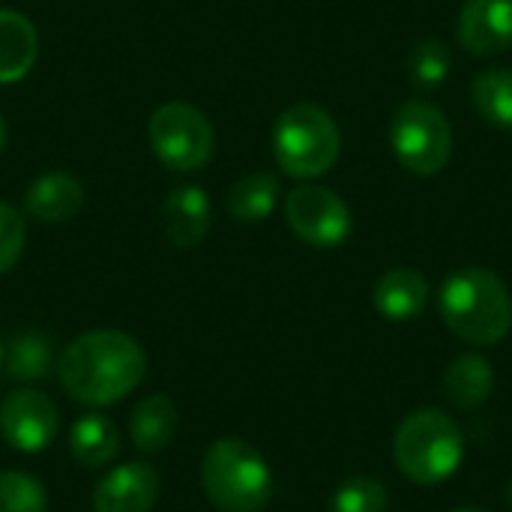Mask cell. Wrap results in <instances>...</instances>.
Returning a JSON list of instances; mask_svg holds the SVG:
<instances>
[{"label":"cell","mask_w":512,"mask_h":512,"mask_svg":"<svg viewBox=\"0 0 512 512\" xmlns=\"http://www.w3.org/2000/svg\"><path fill=\"white\" fill-rule=\"evenodd\" d=\"M147 372L144 348L120 330H90L63 348L57 360L60 387L81 405L105 408L126 399Z\"/></svg>","instance_id":"obj_1"},{"label":"cell","mask_w":512,"mask_h":512,"mask_svg":"<svg viewBox=\"0 0 512 512\" xmlns=\"http://www.w3.org/2000/svg\"><path fill=\"white\" fill-rule=\"evenodd\" d=\"M441 315L468 345H495L512 327L507 285L486 267H462L441 285Z\"/></svg>","instance_id":"obj_2"},{"label":"cell","mask_w":512,"mask_h":512,"mask_svg":"<svg viewBox=\"0 0 512 512\" xmlns=\"http://www.w3.org/2000/svg\"><path fill=\"white\" fill-rule=\"evenodd\" d=\"M393 459L411 483L438 486L462 468L465 435L444 411L420 408L408 414L396 429Z\"/></svg>","instance_id":"obj_3"},{"label":"cell","mask_w":512,"mask_h":512,"mask_svg":"<svg viewBox=\"0 0 512 512\" xmlns=\"http://www.w3.org/2000/svg\"><path fill=\"white\" fill-rule=\"evenodd\" d=\"M201 486L216 510L258 512L270 504L273 474L252 444L240 438H219L204 453Z\"/></svg>","instance_id":"obj_4"},{"label":"cell","mask_w":512,"mask_h":512,"mask_svg":"<svg viewBox=\"0 0 512 512\" xmlns=\"http://www.w3.org/2000/svg\"><path fill=\"white\" fill-rule=\"evenodd\" d=\"M273 153L285 174L297 180H315L336 165L342 153V135L324 108L300 102L279 117L273 129Z\"/></svg>","instance_id":"obj_5"},{"label":"cell","mask_w":512,"mask_h":512,"mask_svg":"<svg viewBox=\"0 0 512 512\" xmlns=\"http://www.w3.org/2000/svg\"><path fill=\"white\" fill-rule=\"evenodd\" d=\"M390 147L405 171L435 177L447 168L453 153V129L441 108L432 102H405L390 123Z\"/></svg>","instance_id":"obj_6"},{"label":"cell","mask_w":512,"mask_h":512,"mask_svg":"<svg viewBox=\"0 0 512 512\" xmlns=\"http://www.w3.org/2000/svg\"><path fill=\"white\" fill-rule=\"evenodd\" d=\"M150 144L156 156L174 168V171H198L210 162L216 135L210 120L186 105V102H168L150 117Z\"/></svg>","instance_id":"obj_7"},{"label":"cell","mask_w":512,"mask_h":512,"mask_svg":"<svg viewBox=\"0 0 512 512\" xmlns=\"http://www.w3.org/2000/svg\"><path fill=\"white\" fill-rule=\"evenodd\" d=\"M285 216L291 231L315 246V249H333L342 246L351 234V210L348 204L324 186H300L285 201Z\"/></svg>","instance_id":"obj_8"},{"label":"cell","mask_w":512,"mask_h":512,"mask_svg":"<svg viewBox=\"0 0 512 512\" xmlns=\"http://www.w3.org/2000/svg\"><path fill=\"white\" fill-rule=\"evenodd\" d=\"M60 432L57 405L39 390H15L0 402V435L21 453H39L51 447Z\"/></svg>","instance_id":"obj_9"},{"label":"cell","mask_w":512,"mask_h":512,"mask_svg":"<svg viewBox=\"0 0 512 512\" xmlns=\"http://www.w3.org/2000/svg\"><path fill=\"white\" fill-rule=\"evenodd\" d=\"M159 474L144 462L108 471L93 489L96 512H150L159 501Z\"/></svg>","instance_id":"obj_10"},{"label":"cell","mask_w":512,"mask_h":512,"mask_svg":"<svg viewBox=\"0 0 512 512\" xmlns=\"http://www.w3.org/2000/svg\"><path fill=\"white\" fill-rule=\"evenodd\" d=\"M462 48L471 54H501L512 48V0H465L456 24Z\"/></svg>","instance_id":"obj_11"},{"label":"cell","mask_w":512,"mask_h":512,"mask_svg":"<svg viewBox=\"0 0 512 512\" xmlns=\"http://www.w3.org/2000/svg\"><path fill=\"white\" fill-rule=\"evenodd\" d=\"M165 234L174 246H198L210 231V198L201 186H180L165 198L162 207Z\"/></svg>","instance_id":"obj_12"},{"label":"cell","mask_w":512,"mask_h":512,"mask_svg":"<svg viewBox=\"0 0 512 512\" xmlns=\"http://www.w3.org/2000/svg\"><path fill=\"white\" fill-rule=\"evenodd\" d=\"M372 303L387 321H414L429 303V282L411 267L387 270L372 291Z\"/></svg>","instance_id":"obj_13"},{"label":"cell","mask_w":512,"mask_h":512,"mask_svg":"<svg viewBox=\"0 0 512 512\" xmlns=\"http://www.w3.org/2000/svg\"><path fill=\"white\" fill-rule=\"evenodd\" d=\"M84 192L72 174H42L24 195V210L39 222H66L81 210Z\"/></svg>","instance_id":"obj_14"},{"label":"cell","mask_w":512,"mask_h":512,"mask_svg":"<svg viewBox=\"0 0 512 512\" xmlns=\"http://www.w3.org/2000/svg\"><path fill=\"white\" fill-rule=\"evenodd\" d=\"M444 393L459 411H474L489 402L495 390V369L480 354H459L444 372Z\"/></svg>","instance_id":"obj_15"},{"label":"cell","mask_w":512,"mask_h":512,"mask_svg":"<svg viewBox=\"0 0 512 512\" xmlns=\"http://www.w3.org/2000/svg\"><path fill=\"white\" fill-rule=\"evenodd\" d=\"M39 39L33 24L12 9H0V84L21 81L36 63Z\"/></svg>","instance_id":"obj_16"},{"label":"cell","mask_w":512,"mask_h":512,"mask_svg":"<svg viewBox=\"0 0 512 512\" xmlns=\"http://www.w3.org/2000/svg\"><path fill=\"white\" fill-rule=\"evenodd\" d=\"M177 405L168 396H147L135 405L129 420L132 444L141 453H162L177 435Z\"/></svg>","instance_id":"obj_17"},{"label":"cell","mask_w":512,"mask_h":512,"mask_svg":"<svg viewBox=\"0 0 512 512\" xmlns=\"http://www.w3.org/2000/svg\"><path fill=\"white\" fill-rule=\"evenodd\" d=\"M69 450L81 468H105L120 450V432L111 417L84 414L69 432Z\"/></svg>","instance_id":"obj_18"},{"label":"cell","mask_w":512,"mask_h":512,"mask_svg":"<svg viewBox=\"0 0 512 512\" xmlns=\"http://www.w3.org/2000/svg\"><path fill=\"white\" fill-rule=\"evenodd\" d=\"M279 180L276 174L258 171L237 180L228 192V210L237 222H261L273 213L279 201Z\"/></svg>","instance_id":"obj_19"},{"label":"cell","mask_w":512,"mask_h":512,"mask_svg":"<svg viewBox=\"0 0 512 512\" xmlns=\"http://www.w3.org/2000/svg\"><path fill=\"white\" fill-rule=\"evenodd\" d=\"M3 363H6L9 378H15V381H24V384L42 381L51 375V366H54L51 339L42 333H21L6 345Z\"/></svg>","instance_id":"obj_20"},{"label":"cell","mask_w":512,"mask_h":512,"mask_svg":"<svg viewBox=\"0 0 512 512\" xmlns=\"http://www.w3.org/2000/svg\"><path fill=\"white\" fill-rule=\"evenodd\" d=\"M474 105L498 129H512V69H486L471 87Z\"/></svg>","instance_id":"obj_21"},{"label":"cell","mask_w":512,"mask_h":512,"mask_svg":"<svg viewBox=\"0 0 512 512\" xmlns=\"http://www.w3.org/2000/svg\"><path fill=\"white\" fill-rule=\"evenodd\" d=\"M450 63L453 60H450L447 45L438 39H426V42L414 45V51L408 54V78L420 90H435L438 84L447 81Z\"/></svg>","instance_id":"obj_22"},{"label":"cell","mask_w":512,"mask_h":512,"mask_svg":"<svg viewBox=\"0 0 512 512\" xmlns=\"http://www.w3.org/2000/svg\"><path fill=\"white\" fill-rule=\"evenodd\" d=\"M387 507H390V495L384 483L372 477L345 480L330 501V512H387Z\"/></svg>","instance_id":"obj_23"},{"label":"cell","mask_w":512,"mask_h":512,"mask_svg":"<svg viewBox=\"0 0 512 512\" xmlns=\"http://www.w3.org/2000/svg\"><path fill=\"white\" fill-rule=\"evenodd\" d=\"M48 495L45 486L21 471L0 474V512H45Z\"/></svg>","instance_id":"obj_24"},{"label":"cell","mask_w":512,"mask_h":512,"mask_svg":"<svg viewBox=\"0 0 512 512\" xmlns=\"http://www.w3.org/2000/svg\"><path fill=\"white\" fill-rule=\"evenodd\" d=\"M24 237V216L12 204L0 201V273L15 267L24 252Z\"/></svg>","instance_id":"obj_25"},{"label":"cell","mask_w":512,"mask_h":512,"mask_svg":"<svg viewBox=\"0 0 512 512\" xmlns=\"http://www.w3.org/2000/svg\"><path fill=\"white\" fill-rule=\"evenodd\" d=\"M3 147H6V123L0 117V153H3Z\"/></svg>","instance_id":"obj_26"},{"label":"cell","mask_w":512,"mask_h":512,"mask_svg":"<svg viewBox=\"0 0 512 512\" xmlns=\"http://www.w3.org/2000/svg\"><path fill=\"white\" fill-rule=\"evenodd\" d=\"M453 512H486L483 507H459V510H453Z\"/></svg>","instance_id":"obj_27"},{"label":"cell","mask_w":512,"mask_h":512,"mask_svg":"<svg viewBox=\"0 0 512 512\" xmlns=\"http://www.w3.org/2000/svg\"><path fill=\"white\" fill-rule=\"evenodd\" d=\"M507 507H510V510H512V480H510V483H507Z\"/></svg>","instance_id":"obj_28"},{"label":"cell","mask_w":512,"mask_h":512,"mask_svg":"<svg viewBox=\"0 0 512 512\" xmlns=\"http://www.w3.org/2000/svg\"><path fill=\"white\" fill-rule=\"evenodd\" d=\"M3 354H6V345L0 342V363H3Z\"/></svg>","instance_id":"obj_29"}]
</instances>
